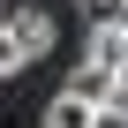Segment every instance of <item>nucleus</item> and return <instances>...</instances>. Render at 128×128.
<instances>
[{"label":"nucleus","instance_id":"obj_1","mask_svg":"<svg viewBox=\"0 0 128 128\" xmlns=\"http://www.w3.org/2000/svg\"><path fill=\"white\" fill-rule=\"evenodd\" d=\"M128 53V15H106V23H90V38H83V68H106L113 76V60Z\"/></svg>","mask_w":128,"mask_h":128},{"label":"nucleus","instance_id":"obj_2","mask_svg":"<svg viewBox=\"0 0 128 128\" xmlns=\"http://www.w3.org/2000/svg\"><path fill=\"white\" fill-rule=\"evenodd\" d=\"M0 23H8V38H15V53H23V60L53 53V23H45V0H30L23 15H0Z\"/></svg>","mask_w":128,"mask_h":128},{"label":"nucleus","instance_id":"obj_3","mask_svg":"<svg viewBox=\"0 0 128 128\" xmlns=\"http://www.w3.org/2000/svg\"><path fill=\"white\" fill-rule=\"evenodd\" d=\"M90 113H98L90 98H76V90H60V98L45 106V128H90Z\"/></svg>","mask_w":128,"mask_h":128},{"label":"nucleus","instance_id":"obj_4","mask_svg":"<svg viewBox=\"0 0 128 128\" xmlns=\"http://www.w3.org/2000/svg\"><path fill=\"white\" fill-rule=\"evenodd\" d=\"M90 128H128V106H120V98H106V106L90 113Z\"/></svg>","mask_w":128,"mask_h":128},{"label":"nucleus","instance_id":"obj_5","mask_svg":"<svg viewBox=\"0 0 128 128\" xmlns=\"http://www.w3.org/2000/svg\"><path fill=\"white\" fill-rule=\"evenodd\" d=\"M23 68V53H15V38H8V23H0V76H15Z\"/></svg>","mask_w":128,"mask_h":128},{"label":"nucleus","instance_id":"obj_6","mask_svg":"<svg viewBox=\"0 0 128 128\" xmlns=\"http://www.w3.org/2000/svg\"><path fill=\"white\" fill-rule=\"evenodd\" d=\"M83 15H90V23H106V15H120V0H83Z\"/></svg>","mask_w":128,"mask_h":128},{"label":"nucleus","instance_id":"obj_7","mask_svg":"<svg viewBox=\"0 0 128 128\" xmlns=\"http://www.w3.org/2000/svg\"><path fill=\"white\" fill-rule=\"evenodd\" d=\"M113 98H120V106H128V53H120V60H113Z\"/></svg>","mask_w":128,"mask_h":128},{"label":"nucleus","instance_id":"obj_8","mask_svg":"<svg viewBox=\"0 0 128 128\" xmlns=\"http://www.w3.org/2000/svg\"><path fill=\"white\" fill-rule=\"evenodd\" d=\"M120 15H128V0H120Z\"/></svg>","mask_w":128,"mask_h":128}]
</instances>
